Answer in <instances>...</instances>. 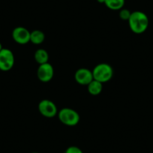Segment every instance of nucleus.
Masks as SVG:
<instances>
[{
	"label": "nucleus",
	"mask_w": 153,
	"mask_h": 153,
	"mask_svg": "<svg viewBox=\"0 0 153 153\" xmlns=\"http://www.w3.org/2000/svg\"><path fill=\"white\" fill-rule=\"evenodd\" d=\"M88 92L90 95H98L103 89V83L101 82L97 81V80H93L89 85L87 86Z\"/></svg>",
	"instance_id": "obj_10"
},
{
	"label": "nucleus",
	"mask_w": 153,
	"mask_h": 153,
	"mask_svg": "<svg viewBox=\"0 0 153 153\" xmlns=\"http://www.w3.org/2000/svg\"><path fill=\"white\" fill-rule=\"evenodd\" d=\"M32 153H38V152H32Z\"/></svg>",
	"instance_id": "obj_17"
},
{
	"label": "nucleus",
	"mask_w": 153,
	"mask_h": 153,
	"mask_svg": "<svg viewBox=\"0 0 153 153\" xmlns=\"http://www.w3.org/2000/svg\"><path fill=\"white\" fill-rule=\"evenodd\" d=\"M45 39V35L41 30H34L30 33V42L34 45H41Z\"/></svg>",
	"instance_id": "obj_11"
},
{
	"label": "nucleus",
	"mask_w": 153,
	"mask_h": 153,
	"mask_svg": "<svg viewBox=\"0 0 153 153\" xmlns=\"http://www.w3.org/2000/svg\"><path fill=\"white\" fill-rule=\"evenodd\" d=\"M92 71L94 80L101 82V83L110 81L113 76V68L107 63L98 64Z\"/></svg>",
	"instance_id": "obj_2"
},
{
	"label": "nucleus",
	"mask_w": 153,
	"mask_h": 153,
	"mask_svg": "<svg viewBox=\"0 0 153 153\" xmlns=\"http://www.w3.org/2000/svg\"><path fill=\"white\" fill-rule=\"evenodd\" d=\"M34 58L36 61L37 63L39 65L45 64V63L48 62L49 60V54L48 51L45 49H38L35 52Z\"/></svg>",
	"instance_id": "obj_9"
},
{
	"label": "nucleus",
	"mask_w": 153,
	"mask_h": 153,
	"mask_svg": "<svg viewBox=\"0 0 153 153\" xmlns=\"http://www.w3.org/2000/svg\"><path fill=\"white\" fill-rule=\"evenodd\" d=\"M128 22L131 30L135 34H142L146 32L149 23L146 14L140 11L131 12Z\"/></svg>",
	"instance_id": "obj_1"
},
{
	"label": "nucleus",
	"mask_w": 153,
	"mask_h": 153,
	"mask_svg": "<svg viewBox=\"0 0 153 153\" xmlns=\"http://www.w3.org/2000/svg\"><path fill=\"white\" fill-rule=\"evenodd\" d=\"M14 65V56L12 51L7 48H2L0 51V70L8 71Z\"/></svg>",
	"instance_id": "obj_5"
},
{
	"label": "nucleus",
	"mask_w": 153,
	"mask_h": 153,
	"mask_svg": "<svg viewBox=\"0 0 153 153\" xmlns=\"http://www.w3.org/2000/svg\"><path fill=\"white\" fill-rule=\"evenodd\" d=\"M38 108L39 113L47 118H53L58 114L56 105L51 100H42L38 104Z\"/></svg>",
	"instance_id": "obj_4"
},
{
	"label": "nucleus",
	"mask_w": 153,
	"mask_h": 153,
	"mask_svg": "<svg viewBox=\"0 0 153 153\" xmlns=\"http://www.w3.org/2000/svg\"><path fill=\"white\" fill-rule=\"evenodd\" d=\"M65 153H83V151L80 149L79 147L75 146H71L68 147L65 151Z\"/></svg>",
	"instance_id": "obj_14"
},
{
	"label": "nucleus",
	"mask_w": 153,
	"mask_h": 153,
	"mask_svg": "<svg viewBox=\"0 0 153 153\" xmlns=\"http://www.w3.org/2000/svg\"><path fill=\"white\" fill-rule=\"evenodd\" d=\"M2 44L0 43V51H2Z\"/></svg>",
	"instance_id": "obj_16"
},
{
	"label": "nucleus",
	"mask_w": 153,
	"mask_h": 153,
	"mask_svg": "<svg viewBox=\"0 0 153 153\" xmlns=\"http://www.w3.org/2000/svg\"><path fill=\"white\" fill-rule=\"evenodd\" d=\"M120 17L123 20H128L129 17H130L131 12L128 9H126V8H122L121 10H120Z\"/></svg>",
	"instance_id": "obj_13"
},
{
	"label": "nucleus",
	"mask_w": 153,
	"mask_h": 153,
	"mask_svg": "<svg viewBox=\"0 0 153 153\" xmlns=\"http://www.w3.org/2000/svg\"><path fill=\"white\" fill-rule=\"evenodd\" d=\"M125 0H105L104 5L110 10L119 11L123 8L125 5Z\"/></svg>",
	"instance_id": "obj_12"
},
{
	"label": "nucleus",
	"mask_w": 153,
	"mask_h": 153,
	"mask_svg": "<svg viewBox=\"0 0 153 153\" xmlns=\"http://www.w3.org/2000/svg\"><path fill=\"white\" fill-rule=\"evenodd\" d=\"M54 75L53 67L49 62L39 65L37 70V76L38 80L43 83H48L53 79Z\"/></svg>",
	"instance_id": "obj_6"
},
{
	"label": "nucleus",
	"mask_w": 153,
	"mask_h": 153,
	"mask_svg": "<svg viewBox=\"0 0 153 153\" xmlns=\"http://www.w3.org/2000/svg\"><path fill=\"white\" fill-rule=\"evenodd\" d=\"M58 117L59 121L63 125L70 127L76 126L80 122V115L76 110L68 107L61 109L58 112Z\"/></svg>",
	"instance_id": "obj_3"
},
{
	"label": "nucleus",
	"mask_w": 153,
	"mask_h": 153,
	"mask_svg": "<svg viewBox=\"0 0 153 153\" xmlns=\"http://www.w3.org/2000/svg\"><path fill=\"white\" fill-rule=\"evenodd\" d=\"M74 79L76 83L82 86H88L94 80L92 71L85 68L76 70L74 74Z\"/></svg>",
	"instance_id": "obj_8"
},
{
	"label": "nucleus",
	"mask_w": 153,
	"mask_h": 153,
	"mask_svg": "<svg viewBox=\"0 0 153 153\" xmlns=\"http://www.w3.org/2000/svg\"><path fill=\"white\" fill-rule=\"evenodd\" d=\"M30 33L26 28L17 26L12 32V38L16 43L19 45H26L30 42Z\"/></svg>",
	"instance_id": "obj_7"
},
{
	"label": "nucleus",
	"mask_w": 153,
	"mask_h": 153,
	"mask_svg": "<svg viewBox=\"0 0 153 153\" xmlns=\"http://www.w3.org/2000/svg\"><path fill=\"white\" fill-rule=\"evenodd\" d=\"M98 1V2H99V3H104L105 2V0H97Z\"/></svg>",
	"instance_id": "obj_15"
}]
</instances>
